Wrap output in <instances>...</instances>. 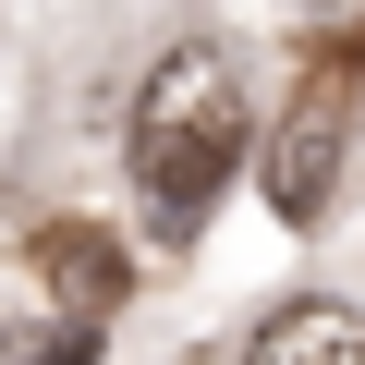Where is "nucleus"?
<instances>
[{
    "label": "nucleus",
    "instance_id": "f257e3e1",
    "mask_svg": "<svg viewBox=\"0 0 365 365\" xmlns=\"http://www.w3.org/2000/svg\"><path fill=\"white\" fill-rule=\"evenodd\" d=\"M244 146H256V122H244L232 61H220L207 37L158 49V73L134 86V134H122L134 195H146L158 244H195V232H207V207H220V182L244 170Z\"/></svg>",
    "mask_w": 365,
    "mask_h": 365
},
{
    "label": "nucleus",
    "instance_id": "f03ea898",
    "mask_svg": "<svg viewBox=\"0 0 365 365\" xmlns=\"http://www.w3.org/2000/svg\"><path fill=\"white\" fill-rule=\"evenodd\" d=\"M353 61H365V25H341V37L317 49V73L292 86V110H280V134H268V207H280L292 232L329 207V182H341V134H353Z\"/></svg>",
    "mask_w": 365,
    "mask_h": 365
},
{
    "label": "nucleus",
    "instance_id": "7ed1b4c3",
    "mask_svg": "<svg viewBox=\"0 0 365 365\" xmlns=\"http://www.w3.org/2000/svg\"><path fill=\"white\" fill-rule=\"evenodd\" d=\"M37 280H49V304H61V329H110L122 317V292H134V256L98 232V220H49L37 232Z\"/></svg>",
    "mask_w": 365,
    "mask_h": 365
},
{
    "label": "nucleus",
    "instance_id": "20e7f679",
    "mask_svg": "<svg viewBox=\"0 0 365 365\" xmlns=\"http://www.w3.org/2000/svg\"><path fill=\"white\" fill-rule=\"evenodd\" d=\"M244 365H365V304L304 292V304H280V317L244 341Z\"/></svg>",
    "mask_w": 365,
    "mask_h": 365
}]
</instances>
